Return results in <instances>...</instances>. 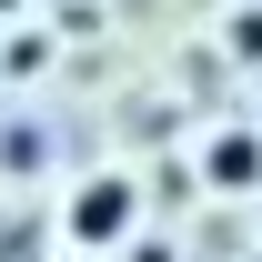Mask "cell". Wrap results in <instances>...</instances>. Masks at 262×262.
<instances>
[{
	"mask_svg": "<svg viewBox=\"0 0 262 262\" xmlns=\"http://www.w3.org/2000/svg\"><path fill=\"white\" fill-rule=\"evenodd\" d=\"M222 40H232V51L262 71V10H232V20H222Z\"/></svg>",
	"mask_w": 262,
	"mask_h": 262,
	"instance_id": "cell-4",
	"label": "cell"
},
{
	"mask_svg": "<svg viewBox=\"0 0 262 262\" xmlns=\"http://www.w3.org/2000/svg\"><path fill=\"white\" fill-rule=\"evenodd\" d=\"M202 182H212V192H262V131H212V141H202Z\"/></svg>",
	"mask_w": 262,
	"mask_h": 262,
	"instance_id": "cell-2",
	"label": "cell"
},
{
	"mask_svg": "<svg viewBox=\"0 0 262 262\" xmlns=\"http://www.w3.org/2000/svg\"><path fill=\"white\" fill-rule=\"evenodd\" d=\"M252 262H262V252H252Z\"/></svg>",
	"mask_w": 262,
	"mask_h": 262,
	"instance_id": "cell-6",
	"label": "cell"
},
{
	"mask_svg": "<svg viewBox=\"0 0 262 262\" xmlns=\"http://www.w3.org/2000/svg\"><path fill=\"white\" fill-rule=\"evenodd\" d=\"M51 61H61V51H51V40H40V31H20V40H10V61H0V71H10V81H40V71H51Z\"/></svg>",
	"mask_w": 262,
	"mask_h": 262,
	"instance_id": "cell-3",
	"label": "cell"
},
{
	"mask_svg": "<svg viewBox=\"0 0 262 262\" xmlns=\"http://www.w3.org/2000/svg\"><path fill=\"white\" fill-rule=\"evenodd\" d=\"M61 232L81 242V252H111V242H131V232H141V192H131V171H91V182L61 202Z\"/></svg>",
	"mask_w": 262,
	"mask_h": 262,
	"instance_id": "cell-1",
	"label": "cell"
},
{
	"mask_svg": "<svg viewBox=\"0 0 262 262\" xmlns=\"http://www.w3.org/2000/svg\"><path fill=\"white\" fill-rule=\"evenodd\" d=\"M0 10H20V0H0Z\"/></svg>",
	"mask_w": 262,
	"mask_h": 262,
	"instance_id": "cell-5",
	"label": "cell"
}]
</instances>
